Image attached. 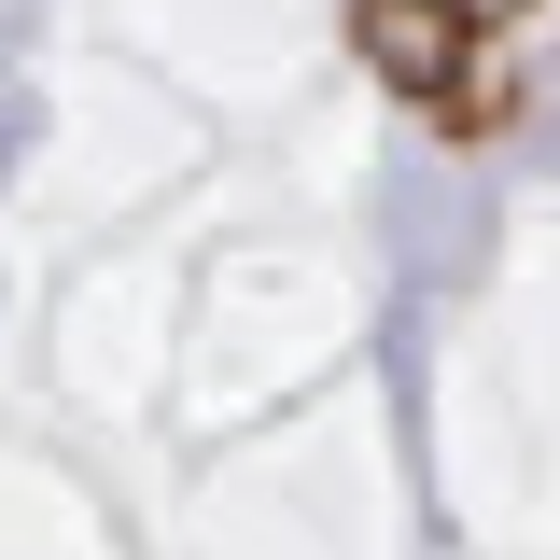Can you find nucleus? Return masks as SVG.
<instances>
[{
	"instance_id": "obj_1",
	"label": "nucleus",
	"mask_w": 560,
	"mask_h": 560,
	"mask_svg": "<svg viewBox=\"0 0 560 560\" xmlns=\"http://www.w3.org/2000/svg\"><path fill=\"white\" fill-rule=\"evenodd\" d=\"M350 43L393 98L448 113V127H490L477 113V0H350Z\"/></svg>"
}]
</instances>
